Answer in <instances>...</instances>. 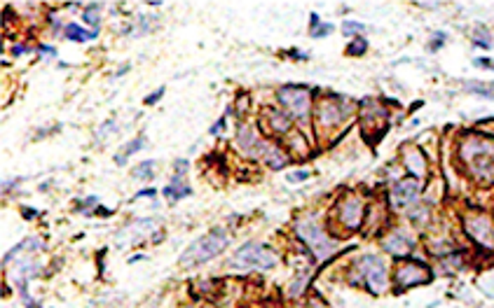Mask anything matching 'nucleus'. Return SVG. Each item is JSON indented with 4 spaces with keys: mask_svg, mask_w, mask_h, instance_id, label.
Here are the masks:
<instances>
[{
    "mask_svg": "<svg viewBox=\"0 0 494 308\" xmlns=\"http://www.w3.org/2000/svg\"><path fill=\"white\" fill-rule=\"evenodd\" d=\"M459 157L478 183H494V140L469 136L459 147Z\"/></svg>",
    "mask_w": 494,
    "mask_h": 308,
    "instance_id": "f257e3e1",
    "label": "nucleus"
},
{
    "mask_svg": "<svg viewBox=\"0 0 494 308\" xmlns=\"http://www.w3.org/2000/svg\"><path fill=\"white\" fill-rule=\"evenodd\" d=\"M228 240H230L228 233H225L223 229H213L211 233H206V236L197 238L195 243H192L188 250L183 252L181 264H183V266H195V264L209 262V259L216 257L218 252L225 250Z\"/></svg>",
    "mask_w": 494,
    "mask_h": 308,
    "instance_id": "f03ea898",
    "label": "nucleus"
},
{
    "mask_svg": "<svg viewBox=\"0 0 494 308\" xmlns=\"http://www.w3.org/2000/svg\"><path fill=\"white\" fill-rule=\"evenodd\" d=\"M296 231H298V236L312 247V252L317 254L319 259H326L335 252L337 243L333 238H328V233L321 229V224H319L314 217L300 220V222L296 224Z\"/></svg>",
    "mask_w": 494,
    "mask_h": 308,
    "instance_id": "7ed1b4c3",
    "label": "nucleus"
},
{
    "mask_svg": "<svg viewBox=\"0 0 494 308\" xmlns=\"http://www.w3.org/2000/svg\"><path fill=\"white\" fill-rule=\"evenodd\" d=\"M232 264L242 269H272L277 264V254L263 243H246L237 250Z\"/></svg>",
    "mask_w": 494,
    "mask_h": 308,
    "instance_id": "20e7f679",
    "label": "nucleus"
},
{
    "mask_svg": "<svg viewBox=\"0 0 494 308\" xmlns=\"http://www.w3.org/2000/svg\"><path fill=\"white\" fill-rule=\"evenodd\" d=\"M356 271L372 292H384L386 290V266H384L382 259L375 257V254H365V257L358 259Z\"/></svg>",
    "mask_w": 494,
    "mask_h": 308,
    "instance_id": "39448f33",
    "label": "nucleus"
},
{
    "mask_svg": "<svg viewBox=\"0 0 494 308\" xmlns=\"http://www.w3.org/2000/svg\"><path fill=\"white\" fill-rule=\"evenodd\" d=\"M279 100L293 117L307 119V115H310V91L303 86H284L279 91Z\"/></svg>",
    "mask_w": 494,
    "mask_h": 308,
    "instance_id": "423d86ee",
    "label": "nucleus"
},
{
    "mask_svg": "<svg viewBox=\"0 0 494 308\" xmlns=\"http://www.w3.org/2000/svg\"><path fill=\"white\" fill-rule=\"evenodd\" d=\"M466 233L483 247H494V222L487 215H469L464 220Z\"/></svg>",
    "mask_w": 494,
    "mask_h": 308,
    "instance_id": "0eeeda50",
    "label": "nucleus"
},
{
    "mask_svg": "<svg viewBox=\"0 0 494 308\" xmlns=\"http://www.w3.org/2000/svg\"><path fill=\"white\" fill-rule=\"evenodd\" d=\"M349 110L351 108L347 103H342V100H324L317 112L319 126H321V129H330V126L342 124L344 117L349 115Z\"/></svg>",
    "mask_w": 494,
    "mask_h": 308,
    "instance_id": "6e6552de",
    "label": "nucleus"
},
{
    "mask_svg": "<svg viewBox=\"0 0 494 308\" xmlns=\"http://www.w3.org/2000/svg\"><path fill=\"white\" fill-rule=\"evenodd\" d=\"M431 280V273L426 269L424 264H417V262H405L400 264L396 269V285L400 290L405 287H412V285H422V283H429Z\"/></svg>",
    "mask_w": 494,
    "mask_h": 308,
    "instance_id": "1a4fd4ad",
    "label": "nucleus"
},
{
    "mask_svg": "<svg viewBox=\"0 0 494 308\" xmlns=\"http://www.w3.org/2000/svg\"><path fill=\"white\" fill-rule=\"evenodd\" d=\"M340 222H342L347 229H358L363 220V201L358 197H347L342 203H340Z\"/></svg>",
    "mask_w": 494,
    "mask_h": 308,
    "instance_id": "9d476101",
    "label": "nucleus"
},
{
    "mask_svg": "<svg viewBox=\"0 0 494 308\" xmlns=\"http://www.w3.org/2000/svg\"><path fill=\"white\" fill-rule=\"evenodd\" d=\"M417 194H419L417 180H400V183H396V187L391 190V201L396 208H405V206H410L412 201L417 199Z\"/></svg>",
    "mask_w": 494,
    "mask_h": 308,
    "instance_id": "9b49d317",
    "label": "nucleus"
},
{
    "mask_svg": "<svg viewBox=\"0 0 494 308\" xmlns=\"http://www.w3.org/2000/svg\"><path fill=\"white\" fill-rule=\"evenodd\" d=\"M157 222L155 220H138V222H133L129 226H124L122 231L117 233V243L119 245H129V243H136L138 238H143L145 231L155 229Z\"/></svg>",
    "mask_w": 494,
    "mask_h": 308,
    "instance_id": "f8f14e48",
    "label": "nucleus"
},
{
    "mask_svg": "<svg viewBox=\"0 0 494 308\" xmlns=\"http://www.w3.org/2000/svg\"><path fill=\"white\" fill-rule=\"evenodd\" d=\"M260 145H263V140H260V136L256 133L253 126H244V129H239V147H242L249 157L256 159Z\"/></svg>",
    "mask_w": 494,
    "mask_h": 308,
    "instance_id": "ddd939ff",
    "label": "nucleus"
},
{
    "mask_svg": "<svg viewBox=\"0 0 494 308\" xmlns=\"http://www.w3.org/2000/svg\"><path fill=\"white\" fill-rule=\"evenodd\" d=\"M256 159H265L267 166H272V169H282V166L286 164V154L279 150L277 145L265 143V140H263V145H260Z\"/></svg>",
    "mask_w": 494,
    "mask_h": 308,
    "instance_id": "4468645a",
    "label": "nucleus"
},
{
    "mask_svg": "<svg viewBox=\"0 0 494 308\" xmlns=\"http://www.w3.org/2000/svg\"><path fill=\"white\" fill-rule=\"evenodd\" d=\"M384 250L391 254H408L412 250V238L405 236L403 231H396L384 238Z\"/></svg>",
    "mask_w": 494,
    "mask_h": 308,
    "instance_id": "2eb2a0df",
    "label": "nucleus"
},
{
    "mask_svg": "<svg viewBox=\"0 0 494 308\" xmlns=\"http://www.w3.org/2000/svg\"><path fill=\"white\" fill-rule=\"evenodd\" d=\"M405 166H408V171L415 178H424L426 176L424 157H422V152L415 150V147H408V150H405Z\"/></svg>",
    "mask_w": 494,
    "mask_h": 308,
    "instance_id": "dca6fc26",
    "label": "nucleus"
},
{
    "mask_svg": "<svg viewBox=\"0 0 494 308\" xmlns=\"http://www.w3.org/2000/svg\"><path fill=\"white\" fill-rule=\"evenodd\" d=\"M164 194L171 199H183V197H190V187L181 185V176H176L173 178V183L164 190Z\"/></svg>",
    "mask_w": 494,
    "mask_h": 308,
    "instance_id": "f3484780",
    "label": "nucleus"
},
{
    "mask_svg": "<svg viewBox=\"0 0 494 308\" xmlns=\"http://www.w3.org/2000/svg\"><path fill=\"white\" fill-rule=\"evenodd\" d=\"M66 38H68V40H80V43H85V40L96 38V33H87L85 29H80V26L71 24V26H66Z\"/></svg>",
    "mask_w": 494,
    "mask_h": 308,
    "instance_id": "a211bd4d",
    "label": "nucleus"
},
{
    "mask_svg": "<svg viewBox=\"0 0 494 308\" xmlns=\"http://www.w3.org/2000/svg\"><path fill=\"white\" fill-rule=\"evenodd\" d=\"M466 91H473L485 98H494V84H487V82H469L466 84Z\"/></svg>",
    "mask_w": 494,
    "mask_h": 308,
    "instance_id": "6ab92c4d",
    "label": "nucleus"
},
{
    "mask_svg": "<svg viewBox=\"0 0 494 308\" xmlns=\"http://www.w3.org/2000/svg\"><path fill=\"white\" fill-rule=\"evenodd\" d=\"M141 147H143V138H136L131 145H126V147H124V152H119V154H117L115 162H117V164H124V162H126V157H129V154H133L136 150H141Z\"/></svg>",
    "mask_w": 494,
    "mask_h": 308,
    "instance_id": "aec40b11",
    "label": "nucleus"
},
{
    "mask_svg": "<svg viewBox=\"0 0 494 308\" xmlns=\"http://www.w3.org/2000/svg\"><path fill=\"white\" fill-rule=\"evenodd\" d=\"M152 171H155V162H143L136 171H133V178L148 180V178H152Z\"/></svg>",
    "mask_w": 494,
    "mask_h": 308,
    "instance_id": "412c9836",
    "label": "nucleus"
},
{
    "mask_svg": "<svg viewBox=\"0 0 494 308\" xmlns=\"http://www.w3.org/2000/svg\"><path fill=\"white\" fill-rule=\"evenodd\" d=\"M272 119H275V122H272V126H275V129L277 131H289L291 129V122H289V119H286V117H282V115H279V112H272V115H270Z\"/></svg>",
    "mask_w": 494,
    "mask_h": 308,
    "instance_id": "4be33fe9",
    "label": "nucleus"
},
{
    "mask_svg": "<svg viewBox=\"0 0 494 308\" xmlns=\"http://www.w3.org/2000/svg\"><path fill=\"white\" fill-rule=\"evenodd\" d=\"M85 22H89L92 26H99V8L92 5V8L85 10Z\"/></svg>",
    "mask_w": 494,
    "mask_h": 308,
    "instance_id": "5701e85b",
    "label": "nucleus"
},
{
    "mask_svg": "<svg viewBox=\"0 0 494 308\" xmlns=\"http://www.w3.org/2000/svg\"><path fill=\"white\" fill-rule=\"evenodd\" d=\"M361 31H363V26L356 24V22H347L344 24V33H347V36H354V33H361Z\"/></svg>",
    "mask_w": 494,
    "mask_h": 308,
    "instance_id": "b1692460",
    "label": "nucleus"
},
{
    "mask_svg": "<svg viewBox=\"0 0 494 308\" xmlns=\"http://www.w3.org/2000/svg\"><path fill=\"white\" fill-rule=\"evenodd\" d=\"M363 52H365V40H356V43L351 45L349 54H363Z\"/></svg>",
    "mask_w": 494,
    "mask_h": 308,
    "instance_id": "393cba45",
    "label": "nucleus"
},
{
    "mask_svg": "<svg viewBox=\"0 0 494 308\" xmlns=\"http://www.w3.org/2000/svg\"><path fill=\"white\" fill-rule=\"evenodd\" d=\"M476 43H478L480 47H490V36H487V33H483V31H478V33H476Z\"/></svg>",
    "mask_w": 494,
    "mask_h": 308,
    "instance_id": "a878e982",
    "label": "nucleus"
},
{
    "mask_svg": "<svg viewBox=\"0 0 494 308\" xmlns=\"http://www.w3.org/2000/svg\"><path fill=\"white\" fill-rule=\"evenodd\" d=\"M307 176H310V173H307V171H298V173H291V176H289V183H303V180H305Z\"/></svg>",
    "mask_w": 494,
    "mask_h": 308,
    "instance_id": "bb28decb",
    "label": "nucleus"
},
{
    "mask_svg": "<svg viewBox=\"0 0 494 308\" xmlns=\"http://www.w3.org/2000/svg\"><path fill=\"white\" fill-rule=\"evenodd\" d=\"M476 66H480V68H492L494 70V61H490V59H478Z\"/></svg>",
    "mask_w": 494,
    "mask_h": 308,
    "instance_id": "cd10ccee",
    "label": "nucleus"
},
{
    "mask_svg": "<svg viewBox=\"0 0 494 308\" xmlns=\"http://www.w3.org/2000/svg\"><path fill=\"white\" fill-rule=\"evenodd\" d=\"M162 93H164V89H159V91H155V93H150V96H148V98H145V103H148V105H152V103H155V100H157L159 96H162Z\"/></svg>",
    "mask_w": 494,
    "mask_h": 308,
    "instance_id": "c85d7f7f",
    "label": "nucleus"
}]
</instances>
